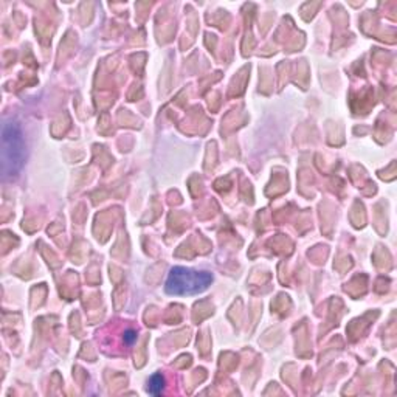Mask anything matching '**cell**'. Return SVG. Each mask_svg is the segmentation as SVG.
I'll return each mask as SVG.
<instances>
[{
    "instance_id": "277c9868",
    "label": "cell",
    "mask_w": 397,
    "mask_h": 397,
    "mask_svg": "<svg viewBox=\"0 0 397 397\" xmlns=\"http://www.w3.org/2000/svg\"><path fill=\"white\" fill-rule=\"evenodd\" d=\"M135 340H137V332H135V331L129 329V331L125 332V341H126L127 345H132Z\"/></svg>"
},
{
    "instance_id": "7a4b0ae2",
    "label": "cell",
    "mask_w": 397,
    "mask_h": 397,
    "mask_svg": "<svg viewBox=\"0 0 397 397\" xmlns=\"http://www.w3.org/2000/svg\"><path fill=\"white\" fill-rule=\"evenodd\" d=\"M213 283V275L208 272H197L185 267H174L166 279V293L176 297L198 295Z\"/></svg>"
},
{
    "instance_id": "3957f363",
    "label": "cell",
    "mask_w": 397,
    "mask_h": 397,
    "mask_svg": "<svg viewBox=\"0 0 397 397\" xmlns=\"http://www.w3.org/2000/svg\"><path fill=\"white\" fill-rule=\"evenodd\" d=\"M163 387H165V379L162 377V374H154L153 377L149 380V387L148 391L154 396H159L162 393Z\"/></svg>"
},
{
    "instance_id": "6da1fadb",
    "label": "cell",
    "mask_w": 397,
    "mask_h": 397,
    "mask_svg": "<svg viewBox=\"0 0 397 397\" xmlns=\"http://www.w3.org/2000/svg\"><path fill=\"white\" fill-rule=\"evenodd\" d=\"M26 157L25 137L19 123L6 121L2 126V174L13 179L24 168Z\"/></svg>"
}]
</instances>
